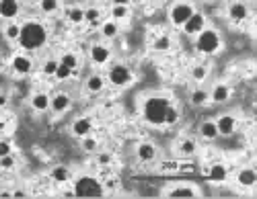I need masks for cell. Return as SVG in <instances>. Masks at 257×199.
<instances>
[{"label": "cell", "instance_id": "cell-16", "mask_svg": "<svg viewBox=\"0 0 257 199\" xmlns=\"http://www.w3.org/2000/svg\"><path fill=\"white\" fill-rule=\"evenodd\" d=\"M93 119L91 117H78L74 123H72V134L76 138H84V136H91V131H93Z\"/></svg>", "mask_w": 257, "mask_h": 199}, {"label": "cell", "instance_id": "cell-45", "mask_svg": "<svg viewBox=\"0 0 257 199\" xmlns=\"http://www.w3.org/2000/svg\"><path fill=\"white\" fill-rule=\"evenodd\" d=\"M111 5H130V0H111Z\"/></svg>", "mask_w": 257, "mask_h": 199}, {"label": "cell", "instance_id": "cell-11", "mask_svg": "<svg viewBox=\"0 0 257 199\" xmlns=\"http://www.w3.org/2000/svg\"><path fill=\"white\" fill-rule=\"evenodd\" d=\"M228 19L232 23H243V21L249 19V7L245 3H241V0H234L228 7Z\"/></svg>", "mask_w": 257, "mask_h": 199}, {"label": "cell", "instance_id": "cell-15", "mask_svg": "<svg viewBox=\"0 0 257 199\" xmlns=\"http://www.w3.org/2000/svg\"><path fill=\"white\" fill-rule=\"evenodd\" d=\"M157 154H159V150H157V146L151 144V142H140V144L136 146V158H138L140 162H153V160L157 158Z\"/></svg>", "mask_w": 257, "mask_h": 199}, {"label": "cell", "instance_id": "cell-13", "mask_svg": "<svg viewBox=\"0 0 257 199\" xmlns=\"http://www.w3.org/2000/svg\"><path fill=\"white\" fill-rule=\"evenodd\" d=\"M21 13V0H0V19L13 21Z\"/></svg>", "mask_w": 257, "mask_h": 199}, {"label": "cell", "instance_id": "cell-29", "mask_svg": "<svg viewBox=\"0 0 257 199\" xmlns=\"http://www.w3.org/2000/svg\"><path fill=\"white\" fill-rule=\"evenodd\" d=\"M109 15H111L113 21H117V23H119V21L130 17V5H111Z\"/></svg>", "mask_w": 257, "mask_h": 199}, {"label": "cell", "instance_id": "cell-7", "mask_svg": "<svg viewBox=\"0 0 257 199\" xmlns=\"http://www.w3.org/2000/svg\"><path fill=\"white\" fill-rule=\"evenodd\" d=\"M89 56H91L93 64L105 66V64H109V60H111V48L105 46V43H93L91 50H89Z\"/></svg>", "mask_w": 257, "mask_h": 199}, {"label": "cell", "instance_id": "cell-8", "mask_svg": "<svg viewBox=\"0 0 257 199\" xmlns=\"http://www.w3.org/2000/svg\"><path fill=\"white\" fill-rule=\"evenodd\" d=\"M204 27H206V15L204 13H198V11L181 25V29H183L185 35H198Z\"/></svg>", "mask_w": 257, "mask_h": 199}, {"label": "cell", "instance_id": "cell-25", "mask_svg": "<svg viewBox=\"0 0 257 199\" xmlns=\"http://www.w3.org/2000/svg\"><path fill=\"white\" fill-rule=\"evenodd\" d=\"M189 101H191V105L202 107V105L210 103V93L206 91V88H194V91L189 93Z\"/></svg>", "mask_w": 257, "mask_h": 199}, {"label": "cell", "instance_id": "cell-31", "mask_svg": "<svg viewBox=\"0 0 257 199\" xmlns=\"http://www.w3.org/2000/svg\"><path fill=\"white\" fill-rule=\"evenodd\" d=\"M66 19H68V23H72V25H82V23H84V9H82V7H72V9H68Z\"/></svg>", "mask_w": 257, "mask_h": 199}, {"label": "cell", "instance_id": "cell-14", "mask_svg": "<svg viewBox=\"0 0 257 199\" xmlns=\"http://www.w3.org/2000/svg\"><path fill=\"white\" fill-rule=\"evenodd\" d=\"M216 127H218V136H232L234 129H237V117L224 113L216 119Z\"/></svg>", "mask_w": 257, "mask_h": 199}, {"label": "cell", "instance_id": "cell-22", "mask_svg": "<svg viewBox=\"0 0 257 199\" xmlns=\"http://www.w3.org/2000/svg\"><path fill=\"white\" fill-rule=\"evenodd\" d=\"M50 101H52V97L48 93H35L31 97V107L35 109V111L44 113V111H48V109H50Z\"/></svg>", "mask_w": 257, "mask_h": 199}, {"label": "cell", "instance_id": "cell-12", "mask_svg": "<svg viewBox=\"0 0 257 199\" xmlns=\"http://www.w3.org/2000/svg\"><path fill=\"white\" fill-rule=\"evenodd\" d=\"M234 183H237L239 187L243 189H253L255 183H257V172L251 168V166H245L237 172V176H234Z\"/></svg>", "mask_w": 257, "mask_h": 199}, {"label": "cell", "instance_id": "cell-26", "mask_svg": "<svg viewBox=\"0 0 257 199\" xmlns=\"http://www.w3.org/2000/svg\"><path fill=\"white\" fill-rule=\"evenodd\" d=\"M50 176H52L54 183H60L62 185V183H68L72 174H70V170L66 166H54L52 172H50Z\"/></svg>", "mask_w": 257, "mask_h": 199}, {"label": "cell", "instance_id": "cell-23", "mask_svg": "<svg viewBox=\"0 0 257 199\" xmlns=\"http://www.w3.org/2000/svg\"><path fill=\"white\" fill-rule=\"evenodd\" d=\"M84 23H89V25H101L103 23V11L99 7L84 9Z\"/></svg>", "mask_w": 257, "mask_h": 199}, {"label": "cell", "instance_id": "cell-20", "mask_svg": "<svg viewBox=\"0 0 257 199\" xmlns=\"http://www.w3.org/2000/svg\"><path fill=\"white\" fill-rule=\"evenodd\" d=\"M228 97H230V86L224 84V82L214 84V88L210 91V101L212 103H224V101H228Z\"/></svg>", "mask_w": 257, "mask_h": 199}, {"label": "cell", "instance_id": "cell-32", "mask_svg": "<svg viewBox=\"0 0 257 199\" xmlns=\"http://www.w3.org/2000/svg\"><path fill=\"white\" fill-rule=\"evenodd\" d=\"M208 66L206 64H196V66H191V78H194L196 82H204L208 78Z\"/></svg>", "mask_w": 257, "mask_h": 199}, {"label": "cell", "instance_id": "cell-44", "mask_svg": "<svg viewBox=\"0 0 257 199\" xmlns=\"http://www.w3.org/2000/svg\"><path fill=\"white\" fill-rule=\"evenodd\" d=\"M7 103H9L7 95H3V93H0V107H7Z\"/></svg>", "mask_w": 257, "mask_h": 199}, {"label": "cell", "instance_id": "cell-5", "mask_svg": "<svg viewBox=\"0 0 257 199\" xmlns=\"http://www.w3.org/2000/svg\"><path fill=\"white\" fill-rule=\"evenodd\" d=\"M134 74L130 70V66H125V64H113L109 70H107V82H109L111 86L115 88H123L132 82Z\"/></svg>", "mask_w": 257, "mask_h": 199}, {"label": "cell", "instance_id": "cell-3", "mask_svg": "<svg viewBox=\"0 0 257 199\" xmlns=\"http://www.w3.org/2000/svg\"><path fill=\"white\" fill-rule=\"evenodd\" d=\"M72 191L76 197H103L107 193L105 183L93 174H80L72 183Z\"/></svg>", "mask_w": 257, "mask_h": 199}, {"label": "cell", "instance_id": "cell-27", "mask_svg": "<svg viewBox=\"0 0 257 199\" xmlns=\"http://www.w3.org/2000/svg\"><path fill=\"white\" fill-rule=\"evenodd\" d=\"M177 150H179V154H183V156H194L196 150H198V144H196V140H191V138H183L177 144Z\"/></svg>", "mask_w": 257, "mask_h": 199}, {"label": "cell", "instance_id": "cell-43", "mask_svg": "<svg viewBox=\"0 0 257 199\" xmlns=\"http://www.w3.org/2000/svg\"><path fill=\"white\" fill-rule=\"evenodd\" d=\"M11 193H13V197H25L27 195L23 189H17V191H11Z\"/></svg>", "mask_w": 257, "mask_h": 199}, {"label": "cell", "instance_id": "cell-17", "mask_svg": "<svg viewBox=\"0 0 257 199\" xmlns=\"http://www.w3.org/2000/svg\"><path fill=\"white\" fill-rule=\"evenodd\" d=\"M167 197H198L200 189L194 185H177V187H171L165 191Z\"/></svg>", "mask_w": 257, "mask_h": 199}, {"label": "cell", "instance_id": "cell-1", "mask_svg": "<svg viewBox=\"0 0 257 199\" xmlns=\"http://www.w3.org/2000/svg\"><path fill=\"white\" fill-rule=\"evenodd\" d=\"M48 37H50V31L48 27L41 23V21H25L21 23V35L17 39V43L21 46V50H27V52H33V50H41L48 43Z\"/></svg>", "mask_w": 257, "mask_h": 199}, {"label": "cell", "instance_id": "cell-41", "mask_svg": "<svg viewBox=\"0 0 257 199\" xmlns=\"http://www.w3.org/2000/svg\"><path fill=\"white\" fill-rule=\"evenodd\" d=\"M7 154H13V146L7 140H0V158L7 156Z\"/></svg>", "mask_w": 257, "mask_h": 199}, {"label": "cell", "instance_id": "cell-40", "mask_svg": "<svg viewBox=\"0 0 257 199\" xmlns=\"http://www.w3.org/2000/svg\"><path fill=\"white\" fill-rule=\"evenodd\" d=\"M111 162H113V156H111L109 152H99L97 154V164L99 166H109Z\"/></svg>", "mask_w": 257, "mask_h": 199}, {"label": "cell", "instance_id": "cell-4", "mask_svg": "<svg viewBox=\"0 0 257 199\" xmlns=\"http://www.w3.org/2000/svg\"><path fill=\"white\" fill-rule=\"evenodd\" d=\"M222 46V39H220V33L216 29H210V27H204L198 35H196V50L204 56H212L216 54Z\"/></svg>", "mask_w": 257, "mask_h": 199}, {"label": "cell", "instance_id": "cell-36", "mask_svg": "<svg viewBox=\"0 0 257 199\" xmlns=\"http://www.w3.org/2000/svg\"><path fill=\"white\" fill-rule=\"evenodd\" d=\"M72 74H74L72 68H68V66H64V64H58L54 78H56V80H68V78H72Z\"/></svg>", "mask_w": 257, "mask_h": 199}, {"label": "cell", "instance_id": "cell-46", "mask_svg": "<svg viewBox=\"0 0 257 199\" xmlns=\"http://www.w3.org/2000/svg\"><path fill=\"white\" fill-rule=\"evenodd\" d=\"M25 3H37V0H25Z\"/></svg>", "mask_w": 257, "mask_h": 199}, {"label": "cell", "instance_id": "cell-24", "mask_svg": "<svg viewBox=\"0 0 257 199\" xmlns=\"http://www.w3.org/2000/svg\"><path fill=\"white\" fill-rule=\"evenodd\" d=\"M117 33H119V23L117 21L109 19V21H103L101 23V35L105 39H113V37H117Z\"/></svg>", "mask_w": 257, "mask_h": 199}, {"label": "cell", "instance_id": "cell-19", "mask_svg": "<svg viewBox=\"0 0 257 199\" xmlns=\"http://www.w3.org/2000/svg\"><path fill=\"white\" fill-rule=\"evenodd\" d=\"M198 134L204 138V140H216L218 138V127H216V121L214 119H204L198 127Z\"/></svg>", "mask_w": 257, "mask_h": 199}, {"label": "cell", "instance_id": "cell-9", "mask_svg": "<svg viewBox=\"0 0 257 199\" xmlns=\"http://www.w3.org/2000/svg\"><path fill=\"white\" fill-rule=\"evenodd\" d=\"M204 174L214 183H224L228 179V166L222 162H212L208 164V168H204Z\"/></svg>", "mask_w": 257, "mask_h": 199}, {"label": "cell", "instance_id": "cell-33", "mask_svg": "<svg viewBox=\"0 0 257 199\" xmlns=\"http://www.w3.org/2000/svg\"><path fill=\"white\" fill-rule=\"evenodd\" d=\"M39 11L44 13V15H52L60 9V0H39Z\"/></svg>", "mask_w": 257, "mask_h": 199}, {"label": "cell", "instance_id": "cell-10", "mask_svg": "<svg viewBox=\"0 0 257 199\" xmlns=\"http://www.w3.org/2000/svg\"><path fill=\"white\" fill-rule=\"evenodd\" d=\"M11 68L17 74H29L33 70V60L27 54H15L11 60Z\"/></svg>", "mask_w": 257, "mask_h": 199}, {"label": "cell", "instance_id": "cell-39", "mask_svg": "<svg viewBox=\"0 0 257 199\" xmlns=\"http://www.w3.org/2000/svg\"><path fill=\"white\" fill-rule=\"evenodd\" d=\"M15 164H17V160H15L13 154H7V156L0 158V168H3V170H13Z\"/></svg>", "mask_w": 257, "mask_h": 199}, {"label": "cell", "instance_id": "cell-30", "mask_svg": "<svg viewBox=\"0 0 257 199\" xmlns=\"http://www.w3.org/2000/svg\"><path fill=\"white\" fill-rule=\"evenodd\" d=\"M171 46H173V41H171L169 35H159V37L155 39V43H153V50H155L157 54H165V52L171 50Z\"/></svg>", "mask_w": 257, "mask_h": 199}, {"label": "cell", "instance_id": "cell-18", "mask_svg": "<svg viewBox=\"0 0 257 199\" xmlns=\"http://www.w3.org/2000/svg\"><path fill=\"white\" fill-rule=\"evenodd\" d=\"M70 107V97L66 95V93H56L54 97H52V101H50V109L54 113H64L66 109Z\"/></svg>", "mask_w": 257, "mask_h": 199}, {"label": "cell", "instance_id": "cell-28", "mask_svg": "<svg viewBox=\"0 0 257 199\" xmlns=\"http://www.w3.org/2000/svg\"><path fill=\"white\" fill-rule=\"evenodd\" d=\"M3 33H5V37H7L9 41H17L19 35H21V23H17V21H7Z\"/></svg>", "mask_w": 257, "mask_h": 199}, {"label": "cell", "instance_id": "cell-2", "mask_svg": "<svg viewBox=\"0 0 257 199\" xmlns=\"http://www.w3.org/2000/svg\"><path fill=\"white\" fill-rule=\"evenodd\" d=\"M171 105V101L163 95H153L144 99L142 103V119L148 123V125H165V113H167V107Z\"/></svg>", "mask_w": 257, "mask_h": 199}, {"label": "cell", "instance_id": "cell-37", "mask_svg": "<svg viewBox=\"0 0 257 199\" xmlns=\"http://www.w3.org/2000/svg\"><path fill=\"white\" fill-rule=\"evenodd\" d=\"M58 60L56 58H50V60H46L44 62V66H41V72H44L46 76H54L56 74V68H58Z\"/></svg>", "mask_w": 257, "mask_h": 199}, {"label": "cell", "instance_id": "cell-21", "mask_svg": "<svg viewBox=\"0 0 257 199\" xmlns=\"http://www.w3.org/2000/svg\"><path fill=\"white\" fill-rule=\"evenodd\" d=\"M105 84H107V78L105 76H101V74H91L87 80H84V88L91 93V95H97V93H101L103 88H105Z\"/></svg>", "mask_w": 257, "mask_h": 199}, {"label": "cell", "instance_id": "cell-6", "mask_svg": "<svg viewBox=\"0 0 257 199\" xmlns=\"http://www.w3.org/2000/svg\"><path fill=\"white\" fill-rule=\"evenodd\" d=\"M194 13H196V9L191 3H187V0H177V3H173L169 9V21L175 27H181Z\"/></svg>", "mask_w": 257, "mask_h": 199}, {"label": "cell", "instance_id": "cell-34", "mask_svg": "<svg viewBox=\"0 0 257 199\" xmlns=\"http://www.w3.org/2000/svg\"><path fill=\"white\" fill-rule=\"evenodd\" d=\"M58 62H60V64H64V66H68V68H72V70H76V68H78V56H76L74 52H66V54H62Z\"/></svg>", "mask_w": 257, "mask_h": 199}, {"label": "cell", "instance_id": "cell-35", "mask_svg": "<svg viewBox=\"0 0 257 199\" xmlns=\"http://www.w3.org/2000/svg\"><path fill=\"white\" fill-rule=\"evenodd\" d=\"M179 121V109L169 105L167 107V113H165V125H175Z\"/></svg>", "mask_w": 257, "mask_h": 199}, {"label": "cell", "instance_id": "cell-38", "mask_svg": "<svg viewBox=\"0 0 257 199\" xmlns=\"http://www.w3.org/2000/svg\"><path fill=\"white\" fill-rule=\"evenodd\" d=\"M80 140H82V150H87V152H97L99 142H97L93 136H84V138H80Z\"/></svg>", "mask_w": 257, "mask_h": 199}, {"label": "cell", "instance_id": "cell-42", "mask_svg": "<svg viewBox=\"0 0 257 199\" xmlns=\"http://www.w3.org/2000/svg\"><path fill=\"white\" fill-rule=\"evenodd\" d=\"M181 172H194V164H177Z\"/></svg>", "mask_w": 257, "mask_h": 199}]
</instances>
